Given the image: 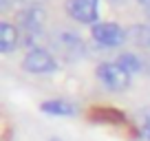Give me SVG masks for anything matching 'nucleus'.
I'll return each mask as SVG.
<instances>
[{"label": "nucleus", "mask_w": 150, "mask_h": 141, "mask_svg": "<svg viewBox=\"0 0 150 141\" xmlns=\"http://www.w3.org/2000/svg\"><path fill=\"white\" fill-rule=\"evenodd\" d=\"M47 20H49V13L44 7H22L16 13V27L31 49L35 47L38 38H44Z\"/></svg>", "instance_id": "1"}, {"label": "nucleus", "mask_w": 150, "mask_h": 141, "mask_svg": "<svg viewBox=\"0 0 150 141\" xmlns=\"http://www.w3.org/2000/svg\"><path fill=\"white\" fill-rule=\"evenodd\" d=\"M51 53L64 62H80L86 55V44L80 38V33L71 31V29H57L49 35Z\"/></svg>", "instance_id": "2"}, {"label": "nucleus", "mask_w": 150, "mask_h": 141, "mask_svg": "<svg viewBox=\"0 0 150 141\" xmlns=\"http://www.w3.org/2000/svg\"><path fill=\"white\" fill-rule=\"evenodd\" d=\"M95 77H97V82L106 90H110V93H124L132 82V75L115 60L102 62V64L95 68Z\"/></svg>", "instance_id": "3"}, {"label": "nucleus", "mask_w": 150, "mask_h": 141, "mask_svg": "<svg viewBox=\"0 0 150 141\" xmlns=\"http://www.w3.org/2000/svg\"><path fill=\"white\" fill-rule=\"evenodd\" d=\"M91 38L95 44L106 49L122 47L124 42H128V29L119 27L117 22H97L95 27H91Z\"/></svg>", "instance_id": "4"}, {"label": "nucleus", "mask_w": 150, "mask_h": 141, "mask_svg": "<svg viewBox=\"0 0 150 141\" xmlns=\"http://www.w3.org/2000/svg\"><path fill=\"white\" fill-rule=\"evenodd\" d=\"M22 68L29 70V73H33V75H49V73H53V70L57 68V60L49 49L33 47V49H29L27 55H24Z\"/></svg>", "instance_id": "5"}, {"label": "nucleus", "mask_w": 150, "mask_h": 141, "mask_svg": "<svg viewBox=\"0 0 150 141\" xmlns=\"http://www.w3.org/2000/svg\"><path fill=\"white\" fill-rule=\"evenodd\" d=\"M64 11L71 20L80 24L95 27L99 20V2L97 0H64Z\"/></svg>", "instance_id": "6"}, {"label": "nucleus", "mask_w": 150, "mask_h": 141, "mask_svg": "<svg viewBox=\"0 0 150 141\" xmlns=\"http://www.w3.org/2000/svg\"><path fill=\"white\" fill-rule=\"evenodd\" d=\"M115 62H119L130 75H150V55L135 51H122L115 57Z\"/></svg>", "instance_id": "7"}, {"label": "nucleus", "mask_w": 150, "mask_h": 141, "mask_svg": "<svg viewBox=\"0 0 150 141\" xmlns=\"http://www.w3.org/2000/svg\"><path fill=\"white\" fill-rule=\"evenodd\" d=\"M20 31H18V27L16 24H11V22H0V51L5 53V55H9L13 49H18V44H20Z\"/></svg>", "instance_id": "8"}, {"label": "nucleus", "mask_w": 150, "mask_h": 141, "mask_svg": "<svg viewBox=\"0 0 150 141\" xmlns=\"http://www.w3.org/2000/svg\"><path fill=\"white\" fill-rule=\"evenodd\" d=\"M128 42L141 51H150V24L137 22L128 27Z\"/></svg>", "instance_id": "9"}, {"label": "nucleus", "mask_w": 150, "mask_h": 141, "mask_svg": "<svg viewBox=\"0 0 150 141\" xmlns=\"http://www.w3.org/2000/svg\"><path fill=\"white\" fill-rule=\"evenodd\" d=\"M40 110L47 115H57V117H71L75 115V106L64 99H49V102L40 104Z\"/></svg>", "instance_id": "10"}, {"label": "nucleus", "mask_w": 150, "mask_h": 141, "mask_svg": "<svg viewBox=\"0 0 150 141\" xmlns=\"http://www.w3.org/2000/svg\"><path fill=\"white\" fill-rule=\"evenodd\" d=\"M139 130L144 135V139L150 141V106L139 110Z\"/></svg>", "instance_id": "11"}, {"label": "nucleus", "mask_w": 150, "mask_h": 141, "mask_svg": "<svg viewBox=\"0 0 150 141\" xmlns=\"http://www.w3.org/2000/svg\"><path fill=\"white\" fill-rule=\"evenodd\" d=\"M22 7H42L44 2H49V0H18Z\"/></svg>", "instance_id": "12"}, {"label": "nucleus", "mask_w": 150, "mask_h": 141, "mask_svg": "<svg viewBox=\"0 0 150 141\" xmlns=\"http://www.w3.org/2000/svg\"><path fill=\"white\" fill-rule=\"evenodd\" d=\"M13 2H18V0H0V9H2V11H9Z\"/></svg>", "instance_id": "13"}, {"label": "nucleus", "mask_w": 150, "mask_h": 141, "mask_svg": "<svg viewBox=\"0 0 150 141\" xmlns=\"http://www.w3.org/2000/svg\"><path fill=\"white\" fill-rule=\"evenodd\" d=\"M135 2H137L139 7H144L146 11H150V0H135Z\"/></svg>", "instance_id": "14"}, {"label": "nucleus", "mask_w": 150, "mask_h": 141, "mask_svg": "<svg viewBox=\"0 0 150 141\" xmlns=\"http://www.w3.org/2000/svg\"><path fill=\"white\" fill-rule=\"evenodd\" d=\"M110 5H126V0H108Z\"/></svg>", "instance_id": "15"}, {"label": "nucleus", "mask_w": 150, "mask_h": 141, "mask_svg": "<svg viewBox=\"0 0 150 141\" xmlns=\"http://www.w3.org/2000/svg\"><path fill=\"white\" fill-rule=\"evenodd\" d=\"M146 16H148V24H150V11H146Z\"/></svg>", "instance_id": "16"}, {"label": "nucleus", "mask_w": 150, "mask_h": 141, "mask_svg": "<svg viewBox=\"0 0 150 141\" xmlns=\"http://www.w3.org/2000/svg\"><path fill=\"white\" fill-rule=\"evenodd\" d=\"M53 141H60V139H53Z\"/></svg>", "instance_id": "17"}]
</instances>
